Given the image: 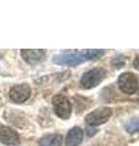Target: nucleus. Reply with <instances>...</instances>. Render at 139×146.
Listing matches in <instances>:
<instances>
[{
  "label": "nucleus",
  "instance_id": "nucleus-4",
  "mask_svg": "<svg viewBox=\"0 0 139 146\" xmlns=\"http://www.w3.org/2000/svg\"><path fill=\"white\" fill-rule=\"evenodd\" d=\"M112 116V108L110 107H99L94 110L93 112H90L89 115H87L86 117V123L88 125H100L106 123L110 117Z\"/></svg>",
  "mask_w": 139,
  "mask_h": 146
},
{
  "label": "nucleus",
  "instance_id": "nucleus-10",
  "mask_svg": "<svg viewBox=\"0 0 139 146\" xmlns=\"http://www.w3.org/2000/svg\"><path fill=\"white\" fill-rule=\"evenodd\" d=\"M39 146H61L62 145V136L59 134H50L45 135L39 140Z\"/></svg>",
  "mask_w": 139,
  "mask_h": 146
},
{
  "label": "nucleus",
  "instance_id": "nucleus-2",
  "mask_svg": "<svg viewBox=\"0 0 139 146\" xmlns=\"http://www.w3.org/2000/svg\"><path fill=\"white\" fill-rule=\"evenodd\" d=\"M105 74H106V72L104 68H100V67L92 68L90 71L86 72L82 76L81 86L84 89L95 88L96 85H99L101 82H103V79L105 78Z\"/></svg>",
  "mask_w": 139,
  "mask_h": 146
},
{
  "label": "nucleus",
  "instance_id": "nucleus-3",
  "mask_svg": "<svg viewBox=\"0 0 139 146\" xmlns=\"http://www.w3.org/2000/svg\"><path fill=\"white\" fill-rule=\"evenodd\" d=\"M117 84H118V88L121 89L122 93L127 94V95H132L134 93H137V90L139 88L137 76L132 72L122 73V74L118 77Z\"/></svg>",
  "mask_w": 139,
  "mask_h": 146
},
{
  "label": "nucleus",
  "instance_id": "nucleus-13",
  "mask_svg": "<svg viewBox=\"0 0 139 146\" xmlns=\"http://www.w3.org/2000/svg\"><path fill=\"white\" fill-rule=\"evenodd\" d=\"M133 66H134V68H137V70L139 71V55L138 56L134 58V62H133Z\"/></svg>",
  "mask_w": 139,
  "mask_h": 146
},
{
  "label": "nucleus",
  "instance_id": "nucleus-11",
  "mask_svg": "<svg viewBox=\"0 0 139 146\" xmlns=\"http://www.w3.org/2000/svg\"><path fill=\"white\" fill-rule=\"evenodd\" d=\"M126 130L128 133H139V117H134L126 124Z\"/></svg>",
  "mask_w": 139,
  "mask_h": 146
},
{
  "label": "nucleus",
  "instance_id": "nucleus-7",
  "mask_svg": "<svg viewBox=\"0 0 139 146\" xmlns=\"http://www.w3.org/2000/svg\"><path fill=\"white\" fill-rule=\"evenodd\" d=\"M0 143L5 145H17L20 143V136L12 128L0 124Z\"/></svg>",
  "mask_w": 139,
  "mask_h": 146
},
{
  "label": "nucleus",
  "instance_id": "nucleus-1",
  "mask_svg": "<svg viewBox=\"0 0 139 146\" xmlns=\"http://www.w3.org/2000/svg\"><path fill=\"white\" fill-rule=\"evenodd\" d=\"M104 50H83L72 54H61L54 56V62L61 66H77L87 60H96L104 55Z\"/></svg>",
  "mask_w": 139,
  "mask_h": 146
},
{
  "label": "nucleus",
  "instance_id": "nucleus-5",
  "mask_svg": "<svg viewBox=\"0 0 139 146\" xmlns=\"http://www.w3.org/2000/svg\"><path fill=\"white\" fill-rule=\"evenodd\" d=\"M53 106H54V111L57 117L62 118V119H67V118L71 116L72 105L65 95L59 94L56 96H54L53 98Z\"/></svg>",
  "mask_w": 139,
  "mask_h": 146
},
{
  "label": "nucleus",
  "instance_id": "nucleus-8",
  "mask_svg": "<svg viewBox=\"0 0 139 146\" xmlns=\"http://www.w3.org/2000/svg\"><path fill=\"white\" fill-rule=\"evenodd\" d=\"M21 55L29 65L41 62L45 58V50H21Z\"/></svg>",
  "mask_w": 139,
  "mask_h": 146
},
{
  "label": "nucleus",
  "instance_id": "nucleus-9",
  "mask_svg": "<svg viewBox=\"0 0 139 146\" xmlns=\"http://www.w3.org/2000/svg\"><path fill=\"white\" fill-rule=\"evenodd\" d=\"M83 140V130L80 127H73L67 133L66 136V146H78Z\"/></svg>",
  "mask_w": 139,
  "mask_h": 146
},
{
  "label": "nucleus",
  "instance_id": "nucleus-12",
  "mask_svg": "<svg viewBox=\"0 0 139 146\" xmlns=\"http://www.w3.org/2000/svg\"><path fill=\"white\" fill-rule=\"evenodd\" d=\"M124 65H126V58H124L122 55H118V56L112 58V66L115 68H121Z\"/></svg>",
  "mask_w": 139,
  "mask_h": 146
},
{
  "label": "nucleus",
  "instance_id": "nucleus-6",
  "mask_svg": "<svg viewBox=\"0 0 139 146\" xmlns=\"http://www.w3.org/2000/svg\"><path fill=\"white\" fill-rule=\"evenodd\" d=\"M31 86L26 83L16 84L10 89V99L15 104H22L27 101L31 96Z\"/></svg>",
  "mask_w": 139,
  "mask_h": 146
}]
</instances>
